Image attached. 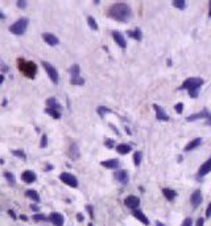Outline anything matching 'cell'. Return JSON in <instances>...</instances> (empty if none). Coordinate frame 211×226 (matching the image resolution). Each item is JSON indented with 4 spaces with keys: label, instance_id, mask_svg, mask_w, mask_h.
Returning a JSON list of instances; mask_svg holds the SVG:
<instances>
[{
    "label": "cell",
    "instance_id": "obj_1",
    "mask_svg": "<svg viewBox=\"0 0 211 226\" xmlns=\"http://www.w3.org/2000/svg\"><path fill=\"white\" fill-rule=\"evenodd\" d=\"M107 15L110 17H112L118 21H121V23H127L129 20V17L132 16V11L129 8L128 4L125 3H116L114 5H111L108 8Z\"/></svg>",
    "mask_w": 211,
    "mask_h": 226
},
{
    "label": "cell",
    "instance_id": "obj_2",
    "mask_svg": "<svg viewBox=\"0 0 211 226\" xmlns=\"http://www.w3.org/2000/svg\"><path fill=\"white\" fill-rule=\"evenodd\" d=\"M203 85V79L202 78H197V77H193V78H187L180 89H186L189 90V94L191 98H197L199 94V89Z\"/></svg>",
    "mask_w": 211,
    "mask_h": 226
},
{
    "label": "cell",
    "instance_id": "obj_3",
    "mask_svg": "<svg viewBox=\"0 0 211 226\" xmlns=\"http://www.w3.org/2000/svg\"><path fill=\"white\" fill-rule=\"evenodd\" d=\"M17 62H19V69L23 71V73L26 77H29V78H35L36 71H37V66H36L35 62H32V61H24L23 58H19Z\"/></svg>",
    "mask_w": 211,
    "mask_h": 226
},
{
    "label": "cell",
    "instance_id": "obj_4",
    "mask_svg": "<svg viewBox=\"0 0 211 226\" xmlns=\"http://www.w3.org/2000/svg\"><path fill=\"white\" fill-rule=\"evenodd\" d=\"M28 24H29V20L26 17H21L16 21L15 24H12L9 26V31L13 33V35H17V36H21L24 35L26 28H28Z\"/></svg>",
    "mask_w": 211,
    "mask_h": 226
},
{
    "label": "cell",
    "instance_id": "obj_5",
    "mask_svg": "<svg viewBox=\"0 0 211 226\" xmlns=\"http://www.w3.org/2000/svg\"><path fill=\"white\" fill-rule=\"evenodd\" d=\"M59 180L62 181L63 184L71 186V188H77V186H78V180H77V177H75L74 175L69 173V172L61 173V175H59Z\"/></svg>",
    "mask_w": 211,
    "mask_h": 226
},
{
    "label": "cell",
    "instance_id": "obj_6",
    "mask_svg": "<svg viewBox=\"0 0 211 226\" xmlns=\"http://www.w3.org/2000/svg\"><path fill=\"white\" fill-rule=\"evenodd\" d=\"M41 64H42V66H44V69L46 70L49 78L53 81V84H58L59 77H58V71H57V69H55L53 65H50L49 62H46V61H42Z\"/></svg>",
    "mask_w": 211,
    "mask_h": 226
},
{
    "label": "cell",
    "instance_id": "obj_7",
    "mask_svg": "<svg viewBox=\"0 0 211 226\" xmlns=\"http://www.w3.org/2000/svg\"><path fill=\"white\" fill-rule=\"evenodd\" d=\"M124 205L127 208L132 209V210H135V209H137V206L140 205V200H138V197H136V196H128L124 200Z\"/></svg>",
    "mask_w": 211,
    "mask_h": 226
},
{
    "label": "cell",
    "instance_id": "obj_8",
    "mask_svg": "<svg viewBox=\"0 0 211 226\" xmlns=\"http://www.w3.org/2000/svg\"><path fill=\"white\" fill-rule=\"evenodd\" d=\"M48 219L50 221L54 226H62L63 222H65V218L62 214H59V213H52L50 216L48 217Z\"/></svg>",
    "mask_w": 211,
    "mask_h": 226
},
{
    "label": "cell",
    "instance_id": "obj_9",
    "mask_svg": "<svg viewBox=\"0 0 211 226\" xmlns=\"http://www.w3.org/2000/svg\"><path fill=\"white\" fill-rule=\"evenodd\" d=\"M36 179H37V176H36L35 172H32V171H25V172H23V175H21V180L26 184L35 183Z\"/></svg>",
    "mask_w": 211,
    "mask_h": 226
},
{
    "label": "cell",
    "instance_id": "obj_10",
    "mask_svg": "<svg viewBox=\"0 0 211 226\" xmlns=\"http://www.w3.org/2000/svg\"><path fill=\"white\" fill-rule=\"evenodd\" d=\"M42 38L45 40V42L48 44V45H50V46H55V45H58L59 44L58 37H55L54 35H52V33H44Z\"/></svg>",
    "mask_w": 211,
    "mask_h": 226
},
{
    "label": "cell",
    "instance_id": "obj_11",
    "mask_svg": "<svg viewBox=\"0 0 211 226\" xmlns=\"http://www.w3.org/2000/svg\"><path fill=\"white\" fill-rule=\"evenodd\" d=\"M115 180L120 184H127L128 183V173L125 171L120 169V171H116L115 172Z\"/></svg>",
    "mask_w": 211,
    "mask_h": 226
},
{
    "label": "cell",
    "instance_id": "obj_12",
    "mask_svg": "<svg viewBox=\"0 0 211 226\" xmlns=\"http://www.w3.org/2000/svg\"><path fill=\"white\" fill-rule=\"evenodd\" d=\"M190 202H191L193 208H197V206L201 205V202H202V193H201V190L193 192V195L190 197Z\"/></svg>",
    "mask_w": 211,
    "mask_h": 226
},
{
    "label": "cell",
    "instance_id": "obj_13",
    "mask_svg": "<svg viewBox=\"0 0 211 226\" xmlns=\"http://www.w3.org/2000/svg\"><path fill=\"white\" fill-rule=\"evenodd\" d=\"M112 37H114V40L116 41V44L120 46V48H125L127 46V42H125V38L123 37V35H121L120 32L118 31H112Z\"/></svg>",
    "mask_w": 211,
    "mask_h": 226
},
{
    "label": "cell",
    "instance_id": "obj_14",
    "mask_svg": "<svg viewBox=\"0 0 211 226\" xmlns=\"http://www.w3.org/2000/svg\"><path fill=\"white\" fill-rule=\"evenodd\" d=\"M153 108H154V111H156L157 119H160V120H169L168 114L165 113V110L161 106H158V104H153Z\"/></svg>",
    "mask_w": 211,
    "mask_h": 226
},
{
    "label": "cell",
    "instance_id": "obj_15",
    "mask_svg": "<svg viewBox=\"0 0 211 226\" xmlns=\"http://www.w3.org/2000/svg\"><path fill=\"white\" fill-rule=\"evenodd\" d=\"M132 216L137 218L140 222H143L144 225H149V219L147 218V216L144 214L141 210H138V209H135V210H132Z\"/></svg>",
    "mask_w": 211,
    "mask_h": 226
},
{
    "label": "cell",
    "instance_id": "obj_16",
    "mask_svg": "<svg viewBox=\"0 0 211 226\" xmlns=\"http://www.w3.org/2000/svg\"><path fill=\"white\" fill-rule=\"evenodd\" d=\"M209 172H211V157L209 159L206 163H203L201 165V168H199V171H198V176H199V177H202V176L207 175Z\"/></svg>",
    "mask_w": 211,
    "mask_h": 226
},
{
    "label": "cell",
    "instance_id": "obj_17",
    "mask_svg": "<svg viewBox=\"0 0 211 226\" xmlns=\"http://www.w3.org/2000/svg\"><path fill=\"white\" fill-rule=\"evenodd\" d=\"M119 165H120V163H119V160H116V159H110V160L102 161V167L108 168V169H118Z\"/></svg>",
    "mask_w": 211,
    "mask_h": 226
},
{
    "label": "cell",
    "instance_id": "obj_18",
    "mask_svg": "<svg viewBox=\"0 0 211 226\" xmlns=\"http://www.w3.org/2000/svg\"><path fill=\"white\" fill-rule=\"evenodd\" d=\"M209 115H210V113L207 111V110H202L201 113L193 114V115H190V117H187V120H189V122H193V120H197V119H203V118L207 119Z\"/></svg>",
    "mask_w": 211,
    "mask_h": 226
},
{
    "label": "cell",
    "instance_id": "obj_19",
    "mask_svg": "<svg viewBox=\"0 0 211 226\" xmlns=\"http://www.w3.org/2000/svg\"><path fill=\"white\" fill-rule=\"evenodd\" d=\"M201 143H202V139H201V137H195V139L191 140V142L185 147V151H191V150H194V148H197V147L201 146Z\"/></svg>",
    "mask_w": 211,
    "mask_h": 226
},
{
    "label": "cell",
    "instance_id": "obj_20",
    "mask_svg": "<svg viewBox=\"0 0 211 226\" xmlns=\"http://www.w3.org/2000/svg\"><path fill=\"white\" fill-rule=\"evenodd\" d=\"M69 155H70V157L73 159V160H77V159L79 157V150H78V147H77V144H71L70 146Z\"/></svg>",
    "mask_w": 211,
    "mask_h": 226
},
{
    "label": "cell",
    "instance_id": "obj_21",
    "mask_svg": "<svg viewBox=\"0 0 211 226\" xmlns=\"http://www.w3.org/2000/svg\"><path fill=\"white\" fill-rule=\"evenodd\" d=\"M46 106L49 108H54V110H59L61 111V104L57 102V99L55 98H49L46 101Z\"/></svg>",
    "mask_w": 211,
    "mask_h": 226
},
{
    "label": "cell",
    "instance_id": "obj_22",
    "mask_svg": "<svg viewBox=\"0 0 211 226\" xmlns=\"http://www.w3.org/2000/svg\"><path fill=\"white\" fill-rule=\"evenodd\" d=\"M131 146L128 144H119L118 147H116V151H118L120 155H127V153H129L131 152Z\"/></svg>",
    "mask_w": 211,
    "mask_h": 226
},
{
    "label": "cell",
    "instance_id": "obj_23",
    "mask_svg": "<svg viewBox=\"0 0 211 226\" xmlns=\"http://www.w3.org/2000/svg\"><path fill=\"white\" fill-rule=\"evenodd\" d=\"M25 196L29 197V198H32V200L35 201V202H40V196H38V193H37L35 189H28L25 192Z\"/></svg>",
    "mask_w": 211,
    "mask_h": 226
},
{
    "label": "cell",
    "instance_id": "obj_24",
    "mask_svg": "<svg viewBox=\"0 0 211 226\" xmlns=\"http://www.w3.org/2000/svg\"><path fill=\"white\" fill-rule=\"evenodd\" d=\"M128 36L131 38H133V40H141L143 33H141L140 28H136V29H133V31H128Z\"/></svg>",
    "mask_w": 211,
    "mask_h": 226
},
{
    "label": "cell",
    "instance_id": "obj_25",
    "mask_svg": "<svg viewBox=\"0 0 211 226\" xmlns=\"http://www.w3.org/2000/svg\"><path fill=\"white\" fill-rule=\"evenodd\" d=\"M162 193H164V196L166 197V200H169V201H173L174 198H176V190H173V189L164 188V189H162Z\"/></svg>",
    "mask_w": 211,
    "mask_h": 226
},
{
    "label": "cell",
    "instance_id": "obj_26",
    "mask_svg": "<svg viewBox=\"0 0 211 226\" xmlns=\"http://www.w3.org/2000/svg\"><path fill=\"white\" fill-rule=\"evenodd\" d=\"M46 114H49L50 117H53L54 119H59L61 118V111L59 110H54V108H49V107H46Z\"/></svg>",
    "mask_w": 211,
    "mask_h": 226
},
{
    "label": "cell",
    "instance_id": "obj_27",
    "mask_svg": "<svg viewBox=\"0 0 211 226\" xmlns=\"http://www.w3.org/2000/svg\"><path fill=\"white\" fill-rule=\"evenodd\" d=\"M71 85H75V86H82L83 84H85V79L82 78V77H71Z\"/></svg>",
    "mask_w": 211,
    "mask_h": 226
},
{
    "label": "cell",
    "instance_id": "obj_28",
    "mask_svg": "<svg viewBox=\"0 0 211 226\" xmlns=\"http://www.w3.org/2000/svg\"><path fill=\"white\" fill-rule=\"evenodd\" d=\"M87 24H88V26H90L92 31H98L96 21H95V19H94V17H91V16H88V17H87Z\"/></svg>",
    "mask_w": 211,
    "mask_h": 226
},
{
    "label": "cell",
    "instance_id": "obj_29",
    "mask_svg": "<svg viewBox=\"0 0 211 226\" xmlns=\"http://www.w3.org/2000/svg\"><path fill=\"white\" fill-rule=\"evenodd\" d=\"M69 73L71 74V77H79V66L77 65V64H74L69 69Z\"/></svg>",
    "mask_w": 211,
    "mask_h": 226
},
{
    "label": "cell",
    "instance_id": "obj_30",
    "mask_svg": "<svg viewBox=\"0 0 211 226\" xmlns=\"http://www.w3.org/2000/svg\"><path fill=\"white\" fill-rule=\"evenodd\" d=\"M141 159H143V153L141 152L137 151V152L133 153V163H135V165H140Z\"/></svg>",
    "mask_w": 211,
    "mask_h": 226
},
{
    "label": "cell",
    "instance_id": "obj_31",
    "mask_svg": "<svg viewBox=\"0 0 211 226\" xmlns=\"http://www.w3.org/2000/svg\"><path fill=\"white\" fill-rule=\"evenodd\" d=\"M12 155H13V156L20 157L21 160H26V155H25V152H24V151H21V150H13V151H12Z\"/></svg>",
    "mask_w": 211,
    "mask_h": 226
},
{
    "label": "cell",
    "instance_id": "obj_32",
    "mask_svg": "<svg viewBox=\"0 0 211 226\" xmlns=\"http://www.w3.org/2000/svg\"><path fill=\"white\" fill-rule=\"evenodd\" d=\"M4 177L7 179V181L11 184V185H13L15 184V176H13V173H11V172H5L4 173Z\"/></svg>",
    "mask_w": 211,
    "mask_h": 226
},
{
    "label": "cell",
    "instance_id": "obj_33",
    "mask_svg": "<svg viewBox=\"0 0 211 226\" xmlns=\"http://www.w3.org/2000/svg\"><path fill=\"white\" fill-rule=\"evenodd\" d=\"M96 111H98V114L101 115V117H104V115L107 114V113H111V110L107 108V107H104V106H99Z\"/></svg>",
    "mask_w": 211,
    "mask_h": 226
},
{
    "label": "cell",
    "instance_id": "obj_34",
    "mask_svg": "<svg viewBox=\"0 0 211 226\" xmlns=\"http://www.w3.org/2000/svg\"><path fill=\"white\" fill-rule=\"evenodd\" d=\"M173 5H174V7H177V8H180V9H184L186 7V3L184 2V0H174Z\"/></svg>",
    "mask_w": 211,
    "mask_h": 226
},
{
    "label": "cell",
    "instance_id": "obj_35",
    "mask_svg": "<svg viewBox=\"0 0 211 226\" xmlns=\"http://www.w3.org/2000/svg\"><path fill=\"white\" fill-rule=\"evenodd\" d=\"M33 219H35V221H46L48 217L44 216V214H35V216H33Z\"/></svg>",
    "mask_w": 211,
    "mask_h": 226
},
{
    "label": "cell",
    "instance_id": "obj_36",
    "mask_svg": "<svg viewBox=\"0 0 211 226\" xmlns=\"http://www.w3.org/2000/svg\"><path fill=\"white\" fill-rule=\"evenodd\" d=\"M41 148H46V146H48V136L44 134L42 135V137H41Z\"/></svg>",
    "mask_w": 211,
    "mask_h": 226
},
{
    "label": "cell",
    "instance_id": "obj_37",
    "mask_svg": "<svg viewBox=\"0 0 211 226\" xmlns=\"http://www.w3.org/2000/svg\"><path fill=\"white\" fill-rule=\"evenodd\" d=\"M182 110H184V104H182V103H177L176 104V111L178 113V114H181Z\"/></svg>",
    "mask_w": 211,
    "mask_h": 226
},
{
    "label": "cell",
    "instance_id": "obj_38",
    "mask_svg": "<svg viewBox=\"0 0 211 226\" xmlns=\"http://www.w3.org/2000/svg\"><path fill=\"white\" fill-rule=\"evenodd\" d=\"M104 144H106V147H107V148H110V150H111V148L114 147V140L108 139V140H106V143H104Z\"/></svg>",
    "mask_w": 211,
    "mask_h": 226
},
{
    "label": "cell",
    "instance_id": "obj_39",
    "mask_svg": "<svg viewBox=\"0 0 211 226\" xmlns=\"http://www.w3.org/2000/svg\"><path fill=\"white\" fill-rule=\"evenodd\" d=\"M17 7L19 8H25L26 7V2H25V0H19V2H17Z\"/></svg>",
    "mask_w": 211,
    "mask_h": 226
},
{
    "label": "cell",
    "instance_id": "obj_40",
    "mask_svg": "<svg viewBox=\"0 0 211 226\" xmlns=\"http://www.w3.org/2000/svg\"><path fill=\"white\" fill-rule=\"evenodd\" d=\"M86 209H87L88 214H90V217L92 218V217H94V209H92V206H91V205H87V206H86Z\"/></svg>",
    "mask_w": 211,
    "mask_h": 226
},
{
    "label": "cell",
    "instance_id": "obj_41",
    "mask_svg": "<svg viewBox=\"0 0 211 226\" xmlns=\"http://www.w3.org/2000/svg\"><path fill=\"white\" fill-rule=\"evenodd\" d=\"M191 224H193V221L190 218H186L184 222H182V226H191Z\"/></svg>",
    "mask_w": 211,
    "mask_h": 226
},
{
    "label": "cell",
    "instance_id": "obj_42",
    "mask_svg": "<svg viewBox=\"0 0 211 226\" xmlns=\"http://www.w3.org/2000/svg\"><path fill=\"white\" fill-rule=\"evenodd\" d=\"M203 224H204V219H203V218H198V221H197L195 226H203Z\"/></svg>",
    "mask_w": 211,
    "mask_h": 226
},
{
    "label": "cell",
    "instance_id": "obj_43",
    "mask_svg": "<svg viewBox=\"0 0 211 226\" xmlns=\"http://www.w3.org/2000/svg\"><path fill=\"white\" fill-rule=\"evenodd\" d=\"M211 216V202H210V205L207 206V210H206V217L209 218Z\"/></svg>",
    "mask_w": 211,
    "mask_h": 226
},
{
    "label": "cell",
    "instance_id": "obj_44",
    "mask_svg": "<svg viewBox=\"0 0 211 226\" xmlns=\"http://www.w3.org/2000/svg\"><path fill=\"white\" fill-rule=\"evenodd\" d=\"M8 214H9V216H11V217H12L13 219H16V214L13 213V210H8Z\"/></svg>",
    "mask_w": 211,
    "mask_h": 226
},
{
    "label": "cell",
    "instance_id": "obj_45",
    "mask_svg": "<svg viewBox=\"0 0 211 226\" xmlns=\"http://www.w3.org/2000/svg\"><path fill=\"white\" fill-rule=\"evenodd\" d=\"M77 219H78L79 222L83 221V216H82V214H77Z\"/></svg>",
    "mask_w": 211,
    "mask_h": 226
},
{
    "label": "cell",
    "instance_id": "obj_46",
    "mask_svg": "<svg viewBox=\"0 0 211 226\" xmlns=\"http://www.w3.org/2000/svg\"><path fill=\"white\" fill-rule=\"evenodd\" d=\"M5 19V15L2 12V11H0V20H4Z\"/></svg>",
    "mask_w": 211,
    "mask_h": 226
},
{
    "label": "cell",
    "instance_id": "obj_47",
    "mask_svg": "<svg viewBox=\"0 0 211 226\" xmlns=\"http://www.w3.org/2000/svg\"><path fill=\"white\" fill-rule=\"evenodd\" d=\"M3 82H4V75H3V74H0V85H2Z\"/></svg>",
    "mask_w": 211,
    "mask_h": 226
},
{
    "label": "cell",
    "instance_id": "obj_48",
    "mask_svg": "<svg viewBox=\"0 0 211 226\" xmlns=\"http://www.w3.org/2000/svg\"><path fill=\"white\" fill-rule=\"evenodd\" d=\"M207 124H209V126H211V114L209 115V118H207Z\"/></svg>",
    "mask_w": 211,
    "mask_h": 226
},
{
    "label": "cell",
    "instance_id": "obj_49",
    "mask_svg": "<svg viewBox=\"0 0 211 226\" xmlns=\"http://www.w3.org/2000/svg\"><path fill=\"white\" fill-rule=\"evenodd\" d=\"M52 168H53V165H46V169L45 171H52Z\"/></svg>",
    "mask_w": 211,
    "mask_h": 226
},
{
    "label": "cell",
    "instance_id": "obj_50",
    "mask_svg": "<svg viewBox=\"0 0 211 226\" xmlns=\"http://www.w3.org/2000/svg\"><path fill=\"white\" fill-rule=\"evenodd\" d=\"M32 209H33V210H36V212H38V208L36 205H32Z\"/></svg>",
    "mask_w": 211,
    "mask_h": 226
},
{
    "label": "cell",
    "instance_id": "obj_51",
    "mask_svg": "<svg viewBox=\"0 0 211 226\" xmlns=\"http://www.w3.org/2000/svg\"><path fill=\"white\" fill-rule=\"evenodd\" d=\"M20 218H21V219H24V221H26V219H28V217H26V216H20Z\"/></svg>",
    "mask_w": 211,
    "mask_h": 226
},
{
    "label": "cell",
    "instance_id": "obj_52",
    "mask_svg": "<svg viewBox=\"0 0 211 226\" xmlns=\"http://www.w3.org/2000/svg\"><path fill=\"white\" fill-rule=\"evenodd\" d=\"M209 16L211 17V2H210V9H209Z\"/></svg>",
    "mask_w": 211,
    "mask_h": 226
},
{
    "label": "cell",
    "instance_id": "obj_53",
    "mask_svg": "<svg viewBox=\"0 0 211 226\" xmlns=\"http://www.w3.org/2000/svg\"><path fill=\"white\" fill-rule=\"evenodd\" d=\"M156 226H165V225H162L161 222H158V221H157V222H156Z\"/></svg>",
    "mask_w": 211,
    "mask_h": 226
},
{
    "label": "cell",
    "instance_id": "obj_54",
    "mask_svg": "<svg viewBox=\"0 0 211 226\" xmlns=\"http://www.w3.org/2000/svg\"><path fill=\"white\" fill-rule=\"evenodd\" d=\"M88 226H94V225L92 224H88Z\"/></svg>",
    "mask_w": 211,
    "mask_h": 226
}]
</instances>
